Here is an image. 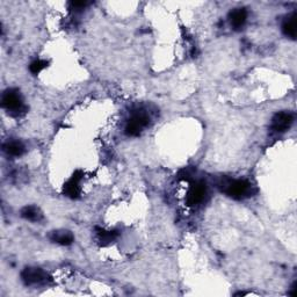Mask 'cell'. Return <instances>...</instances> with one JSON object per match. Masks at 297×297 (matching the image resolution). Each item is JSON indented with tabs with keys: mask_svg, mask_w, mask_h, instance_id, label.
Instances as JSON below:
<instances>
[{
	"mask_svg": "<svg viewBox=\"0 0 297 297\" xmlns=\"http://www.w3.org/2000/svg\"><path fill=\"white\" fill-rule=\"evenodd\" d=\"M296 287H297V283L295 282L294 284H292V287H291V290H290V291H289V292H288V294H289V295H290V296H296V295H297V288H296Z\"/></svg>",
	"mask_w": 297,
	"mask_h": 297,
	"instance_id": "16",
	"label": "cell"
},
{
	"mask_svg": "<svg viewBox=\"0 0 297 297\" xmlns=\"http://www.w3.org/2000/svg\"><path fill=\"white\" fill-rule=\"evenodd\" d=\"M21 216L24 217L25 219L30 220V222H40V220L43 218V215H42L41 210L37 207H35V205H26L25 208H22Z\"/></svg>",
	"mask_w": 297,
	"mask_h": 297,
	"instance_id": "11",
	"label": "cell"
},
{
	"mask_svg": "<svg viewBox=\"0 0 297 297\" xmlns=\"http://www.w3.org/2000/svg\"><path fill=\"white\" fill-rule=\"evenodd\" d=\"M97 236H98V241L101 243V245H108L112 242L115 241L119 236V232L115 230H110L107 231L105 229H100V228H97Z\"/></svg>",
	"mask_w": 297,
	"mask_h": 297,
	"instance_id": "13",
	"label": "cell"
},
{
	"mask_svg": "<svg viewBox=\"0 0 297 297\" xmlns=\"http://www.w3.org/2000/svg\"><path fill=\"white\" fill-rule=\"evenodd\" d=\"M229 21L231 27L238 30L243 28L245 26L246 21H247V11L246 9H235L234 11H231L229 13Z\"/></svg>",
	"mask_w": 297,
	"mask_h": 297,
	"instance_id": "8",
	"label": "cell"
},
{
	"mask_svg": "<svg viewBox=\"0 0 297 297\" xmlns=\"http://www.w3.org/2000/svg\"><path fill=\"white\" fill-rule=\"evenodd\" d=\"M87 6H89V3L87 2H71L70 3V9L76 11V12L85 10Z\"/></svg>",
	"mask_w": 297,
	"mask_h": 297,
	"instance_id": "15",
	"label": "cell"
},
{
	"mask_svg": "<svg viewBox=\"0 0 297 297\" xmlns=\"http://www.w3.org/2000/svg\"><path fill=\"white\" fill-rule=\"evenodd\" d=\"M50 239L54 243L59 244V245H71L72 243L75 241L73 235L71 234L70 231L66 230H57V231H52L50 235Z\"/></svg>",
	"mask_w": 297,
	"mask_h": 297,
	"instance_id": "10",
	"label": "cell"
},
{
	"mask_svg": "<svg viewBox=\"0 0 297 297\" xmlns=\"http://www.w3.org/2000/svg\"><path fill=\"white\" fill-rule=\"evenodd\" d=\"M83 172L82 171H77V172L73 173V176L68 180L65 185H64L63 192L67 197H71V199H78L79 195H81L82 189H81V181L83 179Z\"/></svg>",
	"mask_w": 297,
	"mask_h": 297,
	"instance_id": "7",
	"label": "cell"
},
{
	"mask_svg": "<svg viewBox=\"0 0 297 297\" xmlns=\"http://www.w3.org/2000/svg\"><path fill=\"white\" fill-rule=\"evenodd\" d=\"M205 195H207V185L203 181H195L189 187L186 202L189 207H194L202 203Z\"/></svg>",
	"mask_w": 297,
	"mask_h": 297,
	"instance_id": "4",
	"label": "cell"
},
{
	"mask_svg": "<svg viewBox=\"0 0 297 297\" xmlns=\"http://www.w3.org/2000/svg\"><path fill=\"white\" fill-rule=\"evenodd\" d=\"M48 62L47 60H42V59H36L32 62V64L29 65V71L32 72L33 75H39L42 70H44L45 67L48 66Z\"/></svg>",
	"mask_w": 297,
	"mask_h": 297,
	"instance_id": "14",
	"label": "cell"
},
{
	"mask_svg": "<svg viewBox=\"0 0 297 297\" xmlns=\"http://www.w3.org/2000/svg\"><path fill=\"white\" fill-rule=\"evenodd\" d=\"M21 280L26 285H36L47 281V274L37 267H27L22 270Z\"/></svg>",
	"mask_w": 297,
	"mask_h": 297,
	"instance_id": "6",
	"label": "cell"
},
{
	"mask_svg": "<svg viewBox=\"0 0 297 297\" xmlns=\"http://www.w3.org/2000/svg\"><path fill=\"white\" fill-rule=\"evenodd\" d=\"M296 21H297L296 13H292L290 17H289L287 20L283 22V25H282L283 34L285 36L289 37V39H291V40L296 39V33H297Z\"/></svg>",
	"mask_w": 297,
	"mask_h": 297,
	"instance_id": "12",
	"label": "cell"
},
{
	"mask_svg": "<svg viewBox=\"0 0 297 297\" xmlns=\"http://www.w3.org/2000/svg\"><path fill=\"white\" fill-rule=\"evenodd\" d=\"M3 148L7 155L11 156V157H20V156L24 155L26 151L24 143L18 139L7 140L6 143H4Z\"/></svg>",
	"mask_w": 297,
	"mask_h": 297,
	"instance_id": "9",
	"label": "cell"
},
{
	"mask_svg": "<svg viewBox=\"0 0 297 297\" xmlns=\"http://www.w3.org/2000/svg\"><path fill=\"white\" fill-rule=\"evenodd\" d=\"M219 187L222 188L223 192L228 196L235 200L246 199V197L252 196L256 193L252 182L245 180V179H237V180L227 179V180H222V182L219 184Z\"/></svg>",
	"mask_w": 297,
	"mask_h": 297,
	"instance_id": "1",
	"label": "cell"
},
{
	"mask_svg": "<svg viewBox=\"0 0 297 297\" xmlns=\"http://www.w3.org/2000/svg\"><path fill=\"white\" fill-rule=\"evenodd\" d=\"M148 121H150V117L146 113L139 112V110L134 113L130 119L128 120L127 125H125V134L131 137L138 136L148 124Z\"/></svg>",
	"mask_w": 297,
	"mask_h": 297,
	"instance_id": "3",
	"label": "cell"
},
{
	"mask_svg": "<svg viewBox=\"0 0 297 297\" xmlns=\"http://www.w3.org/2000/svg\"><path fill=\"white\" fill-rule=\"evenodd\" d=\"M2 106L12 116H20L26 112V106L24 104L20 92L17 89H9L4 92L2 97Z\"/></svg>",
	"mask_w": 297,
	"mask_h": 297,
	"instance_id": "2",
	"label": "cell"
},
{
	"mask_svg": "<svg viewBox=\"0 0 297 297\" xmlns=\"http://www.w3.org/2000/svg\"><path fill=\"white\" fill-rule=\"evenodd\" d=\"M292 123H294V114L290 112H280L274 115L270 128L275 132H284L289 130Z\"/></svg>",
	"mask_w": 297,
	"mask_h": 297,
	"instance_id": "5",
	"label": "cell"
}]
</instances>
